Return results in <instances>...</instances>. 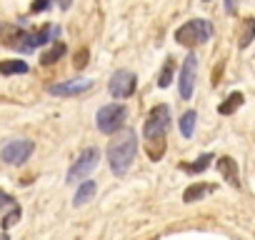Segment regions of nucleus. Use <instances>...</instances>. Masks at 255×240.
I'll list each match as a JSON object with an SVG mask.
<instances>
[{
  "label": "nucleus",
  "instance_id": "nucleus-1",
  "mask_svg": "<svg viewBox=\"0 0 255 240\" xmlns=\"http://www.w3.org/2000/svg\"><path fill=\"white\" fill-rule=\"evenodd\" d=\"M135 150H138L135 130H123L120 135H115V140H110V145H108L110 170L115 175H125L128 168H130V163L135 160Z\"/></svg>",
  "mask_w": 255,
  "mask_h": 240
},
{
  "label": "nucleus",
  "instance_id": "nucleus-2",
  "mask_svg": "<svg viewBox=\"0 0 255 240\" xmlns=\"http://www.w3.org/2000/svg\"><path fill=\"white\" fill-rule=\"evenodd\" d=\"M210 35H213V25H210V20H205V18L188 20L185 25H180V28L175 30V40H178L180 45H185V48L200 45V43L210 40Z\"/></svg>",
  "mask_w": 255,
  "mask_h": 240
},
{
  "label": "nucleus",
  "instance_id": "nucleus-3",
  "mask_svg": "<svg viewBox=\"0 0 255 240\" xmlns=\"http://www.w3.org/2000/svg\"><path fill=\"white\" fill-rule=\"evenodd\" d=\"M125 118H128V110H125V105H105V108H100L98 110V128L103 130V133H118L123 125H125Z\"/></svg>",
  "mask_w": 255,
  "mask_h": 240
},
{
  "label": "nucleus",
  "instance_id": "nucleus-4",
  "mask_svg": "<svg viewBox=\"0 0 255 240\" xmlns=\"http://www.w3.org/2000/svg\"><path fill=\"white\" fill-rule=\"evenodd\" d=\"M170 130V108L168 105H158L150 110L145 125H143V133L145 138H160Z\"/></svg>",
  "mask_w": 255,
  "mask_h": 240
},
{
  "label": "nucleus",
  "instance_id": "nucleus-5",
  "mask_svg": "<svg viewBox=\"0 0 255 240\" xmlns=\"http://www.w3.org/2000/svg\"><path fill=\"white\" fill-rule=\"evenodd\" d=\"M98 160H100L98 148H85V150L80 153V158L75 160V165L68 170V183H78V180L88 178V175L98 168Z\"/></svg>",
  "mask_w": 255,
  "mask_h": 240
},
{
  "label": "nucleus",
  "instance_id": "nucleus-6",
  "mask_svg": "<svg viewBox=\"0 0 255 240\" xmlns=\"http://www.w3.org/2000/svg\"><path fill=\"white\" fill-rule=\"evenodd\" d=\"M135 85H138L135 73H130V70H115L110 83H108V90H110L113 98L123 100V98H130L135 93Z\"/></svg>",
  "mask_w": 255,
  "mask_h": 240
},
{
  "label": "nucleus",
  "instance_id": "nucleus-7",
  "mask_svg": "<svg viewBox=\"0 0 255 240\" xmlns=\"http://www.w3.org/2000/svg\"><path fill=\"white\" fill-rule=\"evenodd\" d=\"M33 150H35L33 140H13V143H8L3 148V153H0V155H3V160L10 163V165H23L30 158Z\"/></svg>",
  "mask_w": 255,
  "mask_h": 240
},
{
  "label": "nucleus",
  "instance_id": "nucleus-8",
  "mask_svg": "<svg viewBox=\"0 0 255 240\" xmlns=\"http://www.w3.org/2000/svg\"><path fill=\"white\" fill-rule=\"evenodd\" d=\"M195 70H198V58L190 53L183 63V70H180V98L183 100H190L193 95V88H195Z\"/></svg>",
  "mask_w": 255,
  "mask_h": 240
},
{
  "label": "nucleus",
  "instance_id": "nucleus-9",
  "mask_svg": "<svg viewBox=\"0 0 255 240\" xmlns=\"http://www.w3.org/2000/svg\"><path fill=\"white\" fill-rule=\"evenodd\" d=\"M90 88H93V80H88V78H73V80H65V83H55V85H50L48 90H50L53 95L70 98V95H80V93H85V90H90Z\"/></svg>",
  "mask_w": 255,
  "mask_h": 240
},
{
  "label": "nucleus",
  "instance_id": "nucleus-10",
  "mask_svg": "<svg viewBox=\"0 0 255 240\" xmlns=\"http://www.w3.org/2000/svg\"><path fill=\"white\" fill-rule=\"evenodd\" d=\"M218 173L223 175V180L228 183V185H233V188H238L240 185V173H238V165H235V160L233 158H228V155H223V158H218Z\"/></svg>",
  "mask_w": 255,
  "mask_h": 240
},
{
  "label": "nucleus",
  "instance_id": "nucleus-11",
  "mask_svg": "<svg viewBox=\"0 0 255 240\" xmlns=\"http://www.w3.org/2000/svg\"><path fill=\"white\" fill-rule=\"evenodd\" d=\"M253 40H255V18H243V23H240V38H238V45H240V48H248Z\"/></svg>",
  "mask_w": 255,
  "mask_h": 240
},
{
  "label": "nucleus",
  "instance_id": "nucleus-12",
  "mask_svg": "<svg viewBox=\"0 0 255 240\" xmlns=\"http://www.w3.org/2000/svg\"><path fill=\"white\" fill-rule=\"evenodd\" d=\"M213 190H215L213 185H205V183H195V185L185 188V193H183V200H185V203H195V200L205 198V195H208V193H213Z\"/></svg>",
  "mask_w": 255,
  "mask_h": 240
},
{
  "label": "nucleus",
  "instance_id": "nucleus-13",
  "mask_svg": "<svg viewBox=\"0 0 255 240\" xmlns=\"http://www.w3.org/2000/svg\"><path fill=\"white\" fill-rule=\"evenodd\" d=\"M95 190H98V188H95V183H93V180H85V183H80V188L75 190L73 205H78V208H80V205H85V203H88V200L95 195Z\"/></svg>",
  "mask_w": 255,
  "mask_h": 240
},
{
  "label": "nucleus",
  "instance_id": "nucleus-14",
  "mask_svg": "<svg viewBox=\"0 0 255 240\" xmlns=\"http://www.w3.org/2000/svg\"><path fill=\"white\" fill-rule=\"evenodd\" d=\"M53 35H55V28H53V25H43L38 33H30V50H35L38 45L48 43Z\"/></svg>",
  "mask_w": 255,
  "mask_h": 240
},
{
  "label": "nucleus",
  "instance_id": "nucleus-15",
  "mask_svg": "<svg viewBox=\"0 0 255 240\" xmlns=\"http://www.w3.org/2000/svg\"><path fill=\"white\" fill-rule=\"evenodd\" d=\"M0 73H3V75L28 73V63L25 60H3V63H0Z\"/></svg>",
  "mask_w": 255,
  "mask_h": 240
},
{
  "label": "nucleus",
  "instance_id": "nucleus-16",
  "mask_svg": "<svg viewBox=\"0 0 255 240\" xmlns=\"http://www.w3.org/2000/svg\"><path fill=\"white\" fill-rule=\"evenodd\" d=\"M63 55H65V45H63V43H53V48L43 53L40 63H43V65H53V63H58Z\"/></svg>",
  "mask_w": 255,
  "mask_h": 240
},
{
  "label": "nucleus",
  "instance_id": "nucleus-17",
  "mask_svg": "<svg viewBox=\"0 0 255 240\" xmlns=\"http://www.w3.org/2000/svg\"><path fill=\"white\" fill-rule=\"evenodd\" d=\"M195 120H198V113H195V110H188V113L180 118V133H183L185 138H190V135L195 133Z\"/></svg>",
  "mask_w": 255,
  "mask_h": 240
},
{
  "label": "nucleus",
  "instance_id": "nucleus-18",
  "mask_svg": "<svg viewBox=\"0 0 255 240\" xmlns=\"http://www.w3.org/2000/svg\"><path fill=\"white\" fill-rule=\"evenodd\" d=\"M210 160H213V155H210V153H205V155H200L195 163H185V165H183V170H185V173H203V170H208V168H210Z\"/></svg>",
  "mask_w": 255,
  "mask_h": 240
},
{
  "label": "nucleus",
  "instance_id": "nucleus-19",
  "mask_svg": "<svg viewBox=\"0 0 255 240\" xmlns=\"http://www.w3.org/2000/svg\"><path fill=\"white\" fill-rule=\"evenodd\" d=\"M173 70H175V60L168 58L165 65H163V70H160V75H158V85H160V88H168V85L173 83Z\"/></svg>",
  "mask_w": 255,
  "mask_h": 240
},
{
  "label": "nucleus",
  "instance_id": "nucleus-20",
  "mask_svg": "<svg viewBox=\"0 0 255 240\" xmlns=\"http://www.w3.org/2000/svg\"><path fill=\"white\" fill-rule=\"evenodd\" d=\"M240 105H243V93H233V95H228V100L220 105V113H223V115H230V113H235Z\"/></svg>",
  "mask_w": 255,
  "mask_h": 240
},
{
  "label": "nucleus",
  "instance_id": "nucleus-21",
  "mask_svg": "<svg viewBox=\"0 0 255 240\" xmlns=\"http://www.w3.org/2000/svg\"><path fill=\"white\" fill-rule=\"evenodd\" d=\"M163 153H165V140H163V135H160V138H150V145H148L150 160H160Z\"/></svg>",
  "mask_w": 255,
  "mask_h": 240
},
{
  "label": "nucleus",
  "instance_id": "nucleus-22",
  "mask_svg": "<svg viewBox=\"0 0 255 240\" xmlns=\"http://www.w3.org/2000/svg\"><path fill=\"white\" fill-rule=\"evenodd\" d=\"M18 220H20V208H18V205H13V210H10V213H8V215L3 218V230L13 228V225H15Z\"/></svg>",
  "mask_w": 255,
  "mask_h": 240
},
{
  "label": "nucleus",
  "instance_id": "nucleus-23",
  "mask_svg": "<svg viewBox=\"0 0 255 240\" xmlns=\"http://www.w3.org/2000/svg\"><path fill=\"white\" fill-rule=\"evenodd\" d=\"M50 5H53V0H35V3L30 5V10H33V13H43V10H48Z\"/></svg>",
  "mask_w": 255,
  "mask_h": 240
},
{
  "label": "nucleus",
  "instance_id": "nucleus-24",
  "mask_svg": "<svg viewBox=\"0 0 255 240\" xmlns=\"http://www.w3.org/2000/svg\"><path fill=\"white\" fill-rule=\"evenodd\" d=\"M73 63H75V68H85V65H88V50H80Z\"/></svg>",
  "mask_w": 255,
  "mask_h": 240
},
{
  "label": "nucleus",
  "instance_id": "nucleus-25",
  "mask_svg": "<svg viewBox=\"0 0 255 240\" xmlns=\"http://www.w3.org/2000/svg\"><path fill=\"white\" fill-rule=\"evenodd\" d=\"M5 205H15V200H13L8 193H3V190H0V208H5Z\"/></svg>",
  "mask_w": 255,
  "mask_h": 240
},
{
  "label": "nucleus",
  "instance_id": "nucleus-26",
  "mask_svg": "<svg viewBox=\"0 0 255 240\" xmlns=\"http://www.w3.org/2000/svg\"><path fill=\"white\" fill-rule=\"evenodd\" d=\"M235 8H238V0H225V10L228 13H235Z\"/></svg>",
  "mask_w": 255,
  "mask_h": 240
},
{
  "label": "nucleus",
  "instance_id": "nucleus-27",
  "mask_svg": "<svg viewBox=\"0 0 255 240\" xmlns=\"http://www.w3.org/2000/svg\"><path fill=\"white\" fill-rule=\"evenodd\" d=\"M60 5H63V8H65V10H68V8H70V5H73V0H60Z\"/></svg>",
  "mask_w": 255,
  "mask_h": 240
},
{
  "label": "nucleus",
  "instance_id": "nucleus-28",
  "mask_svg": "<svg viewBox=\"0 0 255 240\" xmlns=\"http://www.w3.org/2000/svg\"><path fill=\"white\" fill-rule=\"evenodd\" d=\"M0 240H10V238H8V233H3V235H0Z\"/></svg>",
  "mask_w": 255,
  "mask_h": 240
},
{
  "label": "nucleus",
  "instance_id": "nucleus-29",
  "mask_svg": "<svg viewBox=\"0 0 255 240\" xmlns=\"http://www.w3.org/2000/svg\"><path fill=\"white\" fill-rule=\"evenodd\" d=\"M203 3H210V0H203Z\"/></svg>",
  "mask_w": 255,
  "mask_h": 240
}]
</instances>
